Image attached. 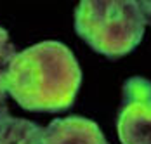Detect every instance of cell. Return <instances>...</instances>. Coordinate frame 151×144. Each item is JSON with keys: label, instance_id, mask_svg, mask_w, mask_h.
<instances>
[{"label": "cell", "instance_id": "3957f363", "mask_svg": "<svg viewBox=\"0 0 151 144\" xmlns=\"http://www.w3.org/2000/svg\"><path fill=\"white\" fill-rule=\"evenodd\" d=\"M42 144H108L97 123L83 116L56 118L44 129Z\"/></svg>", "mask_w": 151, "mask_h": 144}, {"label": "cell", "instance_id": "5b68a950", "mask_svg": "<svg viewBox=\"0 0 151 144\" xmlns=\"http://www.w3.org/2000/svg\"><path fill=\"white\" fill-rule=\"evenodd\" d=\"M44 129L35 122L0 111V144H42Z\"/></svg>", "mask_w": 151, "mask_h": 144}, {"label": "cell", "instance_id": "52a82bcc", "mask_svg": "<svg viewBox=\"0 0 151 144\" xmlns=\"http://www.w3.org/2000/svg\"><path fill=\"white\" fill-rule=\"evenodd\" d=\"M151 99V82L142 76H132L123 85V102Z\"/></svg>", "mask_w": 151, "mask_h": 144}, {"label": "cell", "instance_id": "6da1fadb", "mask_svg": "<svg viewBox=\"0 0 151 144\" xmlns=\"http://www.w3.org/2000/svg\"><path fill=\"white\" fill-rule=\"evenodd\" d=\"M82 84L73 52L61 42L45 40L16 54L5 76V92L28 111L70 108Z\"/></svg>", "mask_w": 151, "mask_h": 144}, {"label": "cell", "instance_id": "277c9868", "mask_svg": "<svg viewBox=\"0 0 151 144\" xmlns=\"http://www.w3.org/2000/svg\"><path fill=\"white\" fill-rule=\"evenodd\" d=\"M116 129L122 144H151V99L123 102Z\"/></svg>", "mask_w": 151, "mask_h": 144}, {"label": "cell", "instance_id": "8992f818", "mask_svg": "<svg viewBox=\"0 0 151 144\" xmlns=\"http://www.w3.org/2000/svg\"><path fill=\"white\" fill-rule=\"evenodd\" d=\"M17 52H16L14 43L9 38V33L0 26V99L5 94V76Z\"/></svg>", "mask_w": 151, "mask_h": 144}, {"label": "cell", "instance_id": "ba28073f", "mask_svg": "<svg viewBox=\"0 0 151 144\" xmlns=\"http://www.w3.org/2000/svg\"><path fill=\"white\" fill-rule=\"evenodd\" d=\"M139 9L146 24H151V0L150 2H139Z\"/></svg>", "mask_w": 151, "mask_h": 144}, {"label": "cell", "instance_id": "7a4b0ae2", "mask_svg": "<svg viewBox=\"0 0 151 144\" xmlns=\"http://www.w3.org/2000/svg\"><path fill=\"white\" fill-rule=\"evenodd\" d=\"M144 26L139 2L132 0H85L75 11L76 33L108 58L132 52L142 40Z\"/></svg>", "mask_w": 151, "mask_h": 144}]
</instances>
